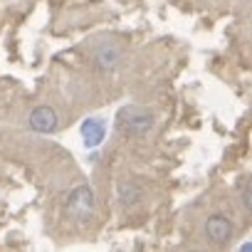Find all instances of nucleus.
Here are the masks:
<instances>
[{
    "label": "nucleus",
    "mask_w": 252,
    "mask_h": 252,
    "mask_svg": "<svg viewBox=\"0 0 252 252\" xmlns=\"http://www.w3.org/2000/svg\"><path fill=\"white\" fill-rule=\"evenodd\" d=\"M119 195H121V205H136L141 200V190L136 186H121Z\"/></svg>",
    "instance_id": "obj_7"
},
{
    "label": "nucleus",
    "mask_w": 252,
    "mask_h": 252,
    "mask_svg": "<svg viewBox=\"0 0 252 252\" xmlns=\"http://www.w3.org/2000/svg\"><path fill=\"white\" fill-rule=\"evenodd\" d=\"M242 205H245V210L247 213H252V181L245 186V190H242Z\"/></svg>",
    "instance_id": "obj_8"
},
{
    "label": "nucleus",
    "mask_w": 252,
    "mask_h": 252,
    "mask_svg": "<svg viewBox=\"0 0 252 252\" xmlns=\"http://www.w3.org/2000/svg\"><path fill=\"white\" fill-rule=\"evenodd\" d=\"M28 124L35 134H52V131H57L60 119H57V111L52 106H37V109H32Z\"/></svg>",
    "instance_id": "obj_3"
},
{
    "label": "nucleus",
    "mask_w": 252,
    "mask_h": 252,
    "mask_svg": "<svg viewBox=\"0 0 252 252\" xmlns=\"http://www.w3.org/2000/svg\"><path fill=\"white\" fill-rule=\"evenodd\" d=\"M64 210H67V215L74 218V220L89 218L92 210H94V193H92V188H89V186H77V188H72L69 195H67V200H64Z\"/></svg>",
    "instance_id": "obj_2"
},
{
    "label": "nucleus",
    "mask_w": 252,
    "mask_h": 252,
    "mask_svg": "<svg viewBox=\"0 0 252 252\" xmlns=\"http://www.w3.org/2000/svg\"><path fill=\"white\" fill-rule=\"evenodd\" d=\"M94 60H96V64L101 69H114L121 62V50L116 45H104V47L96 50V57Z\"/></svg>",
    "instance_id": "obj_6"
},
{
    "label": "nucleus",
    "mask_w": 252,
    "mask_h": 252,
    "mask_svg": "<svg viewBox=\"0 0 252 252\" xmlns=\"http://www.w3.org/2000/svg\"><path fill=\"white\" fill-rule=\"evenodd\" d=\"M240 250H245V252H247V250H252V242H247V245H242Z\"/></svg>",
    "instance_id": "obj_9"
},
{
    "label": "nucleus",
    "mask_w": 252,
    "mask_h": 252,
    "mask_svg": "<svg viewBox=\"0 0 252 252\" xmlns=\"http://www.w3.org/2000/svg\"><path fill=\"white\" fill-rule=\"evenodd\" d=\"M116 124H119V129L124 134H129V136H146L154 129V124H156V114L151 109L129 104V106H121L119 109Z\"/></svg>",
    "instance_id": "obj_1"
},
{
    "label": "nucleus",
    "mask_w": 252,
    "mask_h": 252,
    "mask_svg": "<svg viewBox=\"0 0 252 252\" xmlns=\"http://www.w3.org/2000/svg\"><path fill=\"white\" fill-rule=\"evenodd\" d=\"M205 237L213 245H225L232 237V222L225 215H210L205 220Z\"/></svg>",
    "instance_id": "obj_4"
},
{
    "label": "nucleus",
    "mask_w": 252,
    "mask_h": 252,
    "mask_svg": "<svg viewBox=\"0 0 252 252\" xmlns=\"http://www.w3.org/2000/svg\"><path fill=\"white\" fill-rule=\"evenodd\" d=\"M79 131H82V139H84V144H87L89 149H94V146H99V144L104 141L106 126H104L99 119H84Z\"/></svg>",
    "instance_id": "obj_5"
}]
</instances>
